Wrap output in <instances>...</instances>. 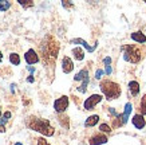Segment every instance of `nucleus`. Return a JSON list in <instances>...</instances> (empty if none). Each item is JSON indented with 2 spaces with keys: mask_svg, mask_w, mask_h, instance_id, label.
Returning a JSON list of instances; mask_svg holds the SVG:
<instances>
[{
  "mask_svg": "<svg viewBox=\"0 0 146 145\" xmlns=\"http://www.w3.org/2000/svg\"><path fill=\"white\" fill-rule=\"evenodd\" d=\"M131 39H133L134 42H138V43H145L146 36L143 35V32L137 31V32H133V34H131Z\"/></svg>",
  "mask_w": 146,
  "mask_h": 145,
  "instance_id": "obj_14",
  "label": "nucleus"
},
{
  "mask_svg": "<svg viewBox=\"0 0 146 145\" xmlns=\"http://www.w3.org/2000/svg\"><path fill=\"white\" fill-rule=\"evenodd\" d=\"M139 114L142 116H145L146 114V94L143 97H142V100H141V106H139Z\"/></svg>",
  "mask_w": 146,
  "mask_h": 145,
  "instance_id": "obj_19",
  "label": "nucleus"
},
{
  "mask_svg": "<svg viewBox=\"0 0 146 145\" xmlns=\"http://www.w3.org/2000/svg\"><path fill=\"white\" fill-rule=\"evenodd\" d=\"M0 117H1V108H0Z\"/></svg>",
  "mask_w": 146,
  "mask_h": 145,
  "instance_id": "obj_32",
  "label": "nucleus"
},
{
  "mask_svg": "<svg viewBox=\"0 0 146 145\" xmlns=\"http://www.w3.org/2000/svg\"><path fill=\"white\" fill-rule=\"evenodd\" d=\"M107 141H109V138H107V136H105V134H95V136H93L91 138H90L89 144L90 145H101V144H106Z\"/></svg>",
  "mask_w": 146,
  "mask_h": 145,
  "instance_id": "obj_7",
  "label": "nucleus"
},
{
  "mask_svg": "<svg viewBox=\"0 0 146 145\" xmlns=\"http://www.w3.org/2000/svg\"><path fill=\"white\" fill-rule=\"evenodd\" d=\"M62 4H63V7H66V8H68V7H72V4H71V3H66V1H63Z\"/></svg>",
  "mask_w": 146,
  "mask_h": 145,
  "instance_id": "obj_25",
  "label": "nucleus"
},
{
  "mask_svg": "<svg viewBox=\"0 0 146 145\" xmlns=\"http://www.w3.org/2000/svg\"><path fill=\"white\" fill-rule=\"evenodd\" d=\"M102 75H103V70H97V73H95V78H97V79H101Z\"/></svg>",
  "mask_w": 146,
  "mask_h": 145,
  "instance_id": "obj_23",
  "label": "nucleus"
},
{
  "mask_svg": "<svg viewBox=\"0 0 146 145\" xmlns=\"http://www.w3.org/2000/svg\"><path fill=\"white\" fill-rule=\"evenodd\" d=\"M98 121H99V116L94 114V116H90L89 118L86 120V122H84V125L87 128H91V126H95L98 124Z\"/></svg>",
  "mask_w": 146,
  "mask_h": 145,
  "instance_id": "obj_15",
  "label": "nucleus"
},
{
  "mask_svg": "<svg viewBox=\"0 0 146 145\" xmlns=\"http://www.w3.org/2000/svg\"><path fill=\"white\" fill-rule=\"evenodd\" d=\"M106 74H109V75L111 74V67L110 66H106Z\"/></svg>",
  "mask_w": 146,
  "mask_h": 145,
  "instance_id": "obj_27",
  "label": "nucleus"
},
{
  "mask_svg": "<svg viewBox=\"0 0 146 145\" xmlns=\"http://www.w3.org/2000/svg\"><path fill=\"white\" fill-rule=\"evenodd\" d=\"M68 108V97L67 96H62L60 98H58L56 101L54 102V109L58 113H62Z\"/></svg>",
  "mask_w": 146,
  "mask_h": 145,
  "instance_id": "obj_5",
  "label": "nucleus"
},
{
  "mask_svg": "<svg viewBox=\"0 0 146 145\" xmlns=\"http://www.w3.org/2000/svg\"><path fill=\"white\" fill-rule=\"evenodd\" d=\"M103 63H105V65H106V66H110V63H111V58H105V59H103Z\"/></svg>",
  "mask_w": 146,
  "mask_h": 145,
  "instance_id": "obj_24",
  "label": "nucleus"
},
{
  "mask_svg": "<svg viewBox=\"0 0 146 145\" xmlns=\"http://www.w3.org/2000/svg\"><path fill=\"white\" fill-rule=\"evenodd\" d=\"M72 55H74V58H75L76 61H83V58H84L83 50H82V48H79V47L72 48Z\"/></svg>",
  "mask_w": 146,
  "mask_h": 145,
  "instance_id": "obj_16",
  "label": "nucleus"
},
{
  "mask_svg": "<svg viewBox=\"0 0 146 145\" xmlns=\"http://www.w3.org/2000/svg\"><path fill=\"white\" fill-rule=\"evenodd\" d=\"M13 145H23V144H22V142H15Z\"/></svg>",
  "mask_w": 146,
  "mask_h": 145,
  "instance_id": "obj_31",
  "label": "nucleus"
},
{
  "mask_svg": "<svg viewBox=\"0 0 146 145\" xmlns=\"http://www.w3.org/2000/svg\"><path fill=\"white\" fill-rule=\"evenodd\" d=\"M71 43H79V44H82V46H83V47L86 48L87 51H90V53H93L94 50L97 48V44H94V46H89L86 40L80 39V38H78V39H72V40H71Z\"/></svg>",
  "mask_w": 146,
  "mask_h": 145,
  "instance_id": "obj_11",
  "label": "nucleus"
},
{
  "mask_svg": "<svg viewBox=\"0 0 146 145\" xmlns=\"http://www.w3.org/2000/svg\"><path fill=\"white\" fill-rule=\"evenodd\" d=\"M131 110H133V105L130 104V102H127L126 105H125V112L123 114H121V120H122V124H126L129 120V116H130V113H131Z\"/></svg>",
  "mask_w": 146,
  "mask_h": 145,
  "instance_id": "obj_10",
  "label": "nucleus"
},
{
  "mask_svg": "<svg viewBox=\"0 0 146 145\" xmlns=\"http://www.w3.org/2000/svg\"><path fill=\"white\" fill-rule=\"evenodd\" d=\"M9 62H11L12 65H15V66H19V65H20V57H19V54L11 53V55H9Z\"/></svg>",
  "mask_w": 146,
  "mask_h": 145,
  "instance_id": "obj_17",
  "label": "nucleus"
},
{
  "mask_svg": "<svg viewBox=\"0 0 146 145\" xmlns=\"http://www.w3.org/2000/svg\"><path fill=\"white\" fill-rule=\"evenodd\" d=\"M102 98H103V97H102L101 94H93V96L89 97V98L84 101V104H83L84 109L86 110H93L94 108L102 101Z\"/></svg>",
  "mask_w": 146,
  "mask_h": 145,
  "instance_id": "obj_4",
  "label": "nucleus"
},
{
  "mask_svg": "<svg viewBox=\"0 0 146 145\" xmlns=\"http://www.w3.org/2000/svg\"><path fill=\"white\" fill-rule=\"evenodd\" d=\"M4 132H5V128L0 125V133H4Z\"/></svg>",
  "mask_w": 146,
  "mask_h": 145,
  "instance_id": "obj_29",
  "label": "nucleus"
},
{
  "mask_svg": "<svg viewBox=\"0 0 146 145\" xmlns=\"http://www.w3.org/2000/svg\"><path fill=\"white\" fill-rule=\"evenodd\" d=\"M34 81H35V79H34V77H32V75H30V77L27 78V82H30V84H32Z\"/></svg>",
  "mask_w": 146,
  "mask_h": 145,
  "instance_id": "obj_26",
  "label": "nucleus"
},
{
  "mask_svg": "<svg viewBox=\"0 0 146 145\" xmlns=\"http://www.w3.org/2000/svg\"><path fill=\"white\" fill-rule=\"evenodd\" d=\"M74 79H75V81H82V82L87 81V79H89V70H86V69L80 70L79 73H76V74H75Z\"/></svg>",
  "mask_w": 146,
  "mask_h": 145,
  "instance_id": "obj_13",
  "label": "nucleus"
},
{
  "mask_svg": "<svg viewBox=\"0 0 146 145\" xmlns=\"http://www.w3.org/2000/svg\"><path fill=\"white\" fill-rule=\"evenodd\" d=\"M38 145H50V144H48V141L46 140V138H43V137H42V138H39V140H38Z\"/></svg>",
  "mask_w": 146,
  "mask_h": 145,
  "instance_id": "obj_22",
  "label": "nucleus"
},
{
  "mask_svg": "<svg viewBox=\"0 0 146 145\" xmlns=\"http://www.w3.org/2000/svg\"><path fill=\"white\" fill-rule=\"evenodd\" d=\"M27 126L32 129V130H36V132L42 133L44 136H54L55 133V129H54L51 125H50L48 120H43V118H38V117H30V118L26 121Z\"/></svg>",
  "mask_w": 146,
  "mask_h": 145,
  "instance_id": "obj_1",
  "label": "nucleus"
},
{
  "mask_svg": "<svg viewBox=\"0 0 146 145\" xmlns=\"http://www.w3.org/2000/svg\"><path fill=\"white\" fill-rule=\"evenodd\" d=\"M28 71H30V73H35V69L31 66H28Z\"/></svg>",
  "mask_w": 146,
  "mask_h": 145,
  "instance_id": "obj_28",
  "label": "nucleus"
},
{
  "mask_svg": "<svg viewBox=\"0 0 146 145\" xmlns=\"http://www.w3.org/2000/svg\"><path fill=\"white\" fill-rule=\"evenodd\" d=\"M24 59L28 65H34V63H38L39 62V57H38V54L34 48H30L26 54H24Z\"/></svg>",
  "mask_w": 146,
  "mask_h": 145,
  "instance_id": "obj_6",
  "label": "nucleus"
},
{
  "mask_svg": "<svg viewBox=\"0 0 146 145\" xmlns=\"http://www.w3.org/2000/svg\"><path fill=\"white\" fill-rule=\"evenodd\" d=\"M131 122H133V125L137 128V129H143L146 125V121L142 114H135L133 117V120H131Z\"/></svg>",
  "mask_w": 146,
  "mask_h": 145,
  "instance_id": "obj_9",
  "label": "nucleus"
},
{
  "mask_svg": "<svg viewBox=\"0 0 146 145\" xmlns=\"http://www.w3.org/2000/svg\"><path fill=\"white\" fill-rule=\"evenodd\" d=\"M3 61V54H1V51H0V62Z\"/></svg>",
  "mask_w": 146,
  "mask_h": 145,
  "instance_id": "obj_30",
  "label": "nucleus"
},
{
  "mask_svg": "<svg viewBox=\"0 0 146 145\" xmlns=\"http://www.w3.org/2000/svg\"><path fill=\"white\" fill-rule=\"evenodd\" d=\"M99 130L103 133H111V128L107 125V124H101L99 125Z\"/></svg>",
  "mask_w": 146,
  "mask_h": 145,
  "instance_id": "obj_21",
  "label": "nucleus"
},
{
  "mask_svg": "<svg viewBox=\"0 0 146 145\" xmlns=\"http://www.w3.org/2000/svg\"><path fill=\"white\" fill-rule=\"evenodd\" d=\"M121 50L123 53L125 61L131 62V63H138L143 57L141 48L138 46H134V44H125V46H122Z\"/></svg>",
  "mask_w": 146,
  "mask_h": 145,
  "instance_id": "obj_3",
  "label": "nucleus"
},
{
  "mask_svg": "<svg viewBox=\"0 0 146 145\" xmlns=\"http://www.w3.org/2000/svg\"><path fill=\"white\" fill-rule=\"evenodd\" d=\"M19 4H22L24 8H28V7H32L34 5V1H31V0H18Z\"/></svg>",
  "mask_w": 146,
  "mask_h": 145,
  "instance_id": "obj_20",
  "label": "nucleus"
},
{
  "mask_svg": "<svg viewBox=\"0 0 146 145\" xmlns=\"http://www.w3.org/2000/svg\"><path fill=\"white\" fill-rule=\"evenodd\" d=\"M62 70L63 73H66V74H70L71 71L74 70V63L71 61L68 57H64L62 61Z\"/></svg>",
  "mask_w": 146,
  "mask_h": 145,
  "instance_id": "obj_8",
  "label": "nucleus"
},
{
  "mask_svg": "<svg viewBox=\"0 0 146 145\" xmlns=\"http://www.w3.org/2000/svg\"><path fill=\"white\" fill-rule=\"evenodd\" d=\"M99 88H101V92L106 96L107 100H117L121 96V86L113 81H109V79L102 81Z\"/></svg>",
  "mask_w": 146,
  "mask_h": 145,
  "instance_id": "obj_2",
  "label": "nucleus"
},
{
  "mask_svg": "<svg viewBox=\"0 0 146 145\" xmlns=\"http://www.w3.org/2000/svg\"><path fill=\"white\" fill-rule=\"evenodd\" d=\"M11 7V1H7V0H0V11L4 12Z\"/></svg>",
  "mask_w": 146,
  "mask_h": 145,
  "instance_id": "obj_18",
  "label": "nucleus"
},
{
  "mask_svg": "<svg viewBox=\"0 0 146 145\" xmlns=\"http://www.w3.org/2000/svg\"><path fill=\"white\" fill-rule=\"evenodd\" d=\"M129 92L133 97L138 96V93H139V84H138L137 81H131V82H129Z\"/></svg>",
  "mask_w": 146,
  "mask_h": 145,
  "instance_id": "obj_12",
  "label": "nucleus"
}]
</instances>
